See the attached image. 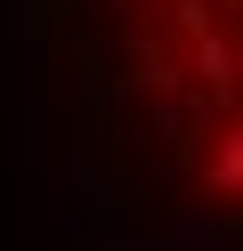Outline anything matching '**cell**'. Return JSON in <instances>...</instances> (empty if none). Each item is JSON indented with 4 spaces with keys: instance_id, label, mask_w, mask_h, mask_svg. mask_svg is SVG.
<instances>
[{
    "instance_id": "2",
    "label": "cell",
    "mask_w": 243,
    "mask_h": 251,
    "mask_svg": "<svg viewBox=\"0 0 243 251\" xmlns=\"http://www.w3.org/2000/svg\"><path fill=\"white\" fill-rule=\"evenodd\" d=\"M130 65H138V81H146V89H178V81H187V73H178V57L162 49L154 33H130Z\"/></svg>"
},
{
    "instance_id": "3",
    "label": "cell",
    "mask_w": 243,
    "mask_h": 251,
    "mask_svg": "<svg viewBox=\"0 0 243 251\" xmlns=\"http://www.w3.org/2000/svg\"><path fill=\"white\" fill-rule=\"evenodd\" d=\"M170 25H187V33H211V0H170Z\"/></svg>"
},
{
    "instance_id": "1",
    "label": "cell",
    "mask_w": 243,
    "mask_h": 251,
    "mask_svg": "<svg viewBox=\"0 0 243 251\" xmlns=\"http://www.w3.org/2000/svg\"><path fill=\"white\" fill-rule=\"evenodd\" d=\"M194 73H203V81H211V98H235V41H227V33H194Z\"/></svg>"
}]
</instances>
